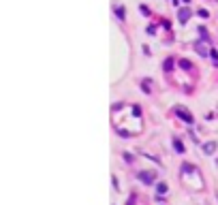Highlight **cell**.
Returning <instances> with one entry per match:
<instances>
[{"label":"cell","instance_id":"2","mask_svg":"<svg viewBox=\"0 0 218 205\" xmlns=\"http://www.w3.org/2000/svg\"><path fill=\"white\" fill-rule=\"evenodd\" d=\"M175 113H178V116H180V118H182L184 122H188V124H192V116H190V113H186V111H184L182 107H178V109H175Z\"/></svg>","mask_w":218,"mask_h":205},{"label":"cell","instance_id":"6","mask_svg":"<svg viewBox=\"0 0 218 205\" xmlns=\"http://www.w3.org/2000/svg\"><path fill=\"white\" fill-rule=\"evenodd\" d=\"M143 92H150V79L143 81Z\"/></svg>","mask_w":218,"mask_h":205},{"label":"cell","instance_id":"5","mask_svg":"<svg viewBox=\"0 0 218 205\" xmlns=\"http://www.w3.org/2000/svg\"><path fill=\"white\" fill-rule=\"evenodd\" d=\"M173 148H175V150H178V152H180V154H182V152H184V148H182V143H180V141H178V139H173Z\"/></svg>","mask_w":218,"mask_h":205},{"label":"cell","instance_id":"8","mask_svg":"<svg viewBox=\"0 0 218 205\" xmlns=\"http://www.w3.org/2000/svg\"><path fill=\"white\" fill-rule=\"evenodd\" d=\"M115 13H118V17H120V19H124V9H118Z\"/></svg>","mask_w":218,"mask_h":205},{"label":"cell","instance_id":"4","mask_svg":"<svg viewBox=\"0 0 218 205\" xmlns=\"http://www.w3.org/2000/svg\"><path fill=\"white\" fill-rule=\"evenodd\" d=\"M214 150H216V143H214V141H210V143L203 145V152H205V154H212Z\"/></svg>","mask_w":218,"mask_h":205},{"label":"cell","instance_id":"1","mask_svg":"<svg viewBox=\"0 0 218 205\" xmlns=\"http://www.w3.org/2000/svg\"><path fill=\"white\" fill-rule=\"evenodd\" d=\"M154 177H156V173H148V171H141L139 173V179L145 182V184H154Z\"/></svg>","mask_w":218,"mask_h":205},{"label":"cell","instance_id":"9","mask_svg":"<svg viewBox=\"0 0 218 205\" xmlns=\"http://www.w3.org/2000/svg\"><path fill=\"white\" fill-rule=\"evenodd\" d=\"M158 192H167V186H165V184H158Z\"/></svg>","mask_w":218,"mask_h":205},{"label":"cell","instance_id":"7","mask_svg":"<svg viewBox=\"0 0 218 205\" xmlns=\"http://www.w3.org/2000/svg\"><path fill=\"white\" fill-rule=\"evenodd\" d=\"M165 66H167V71H171V66H173V60H167V62H165Z\"/></svg>","mask_w":218,"mask_h":205},{"label":"cell","instance_id":"3","mask_svg":"<svg viewBox=\"0 0 218 205\" xmlns=\"http://www.w3.org/2000/svg\"><path fill=\"white\" fill-rule=\"evenodd\" d=\"M178 17H180V21H186V19L190 17V11H188V9H182V11L178 13Z\"/></svg>","mask_w":218,"mask_h":205}]
</instances>
